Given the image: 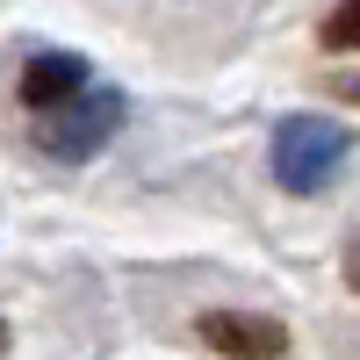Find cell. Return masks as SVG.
I'll return each instance as SVG.
<instances>
[{
  "mask_svg": "<svg viewBox=\"0 0 360 360\" xmlns=\"http://www.w3.org/2000/svg\"><path fill=\"white\" fill-rule=\"evenodd\" d=\"M346 123H332V115H288V123L274 130V180L295 195H317L324 180H332L346 166Z\"/></svg>",
  "mask_w": 360,
  "mask_h": 360,
  "instance_id": "obj_1",
  "label": "cell"
},
{
  "mask_svg": "<svg viewBox=\"0 0 360 360\" xmlns=\"http://www.w3.org/2000/svg\"><path fill=\"white\" fill-rule=\"evenodd\" d=\"M115 123H123V101L108 94V86H94V94H79V101H65V108H51V115H37V152H51V159H94L101 144L115 137Z\"/></svg>",
  "mask_w": 360,
  "mask_h": 360,
  "instance_id": "obj_2",
  "label": "cell"
},
{
  "mask_svg": "<svg viewBox=\"0 0 360 360\" xmlns=\"http://www.w3.org/2000/svg\"><path fill=\"white\" fill-rule=\"evenodd\" d=\"M202 346H217L224 360H281L288 353V324L259 317V310H209L202 317Z\"/></svg>",
  "mask_w": 360,
  "mask_h": 360,
  "instance_id": "obj_3",
  "label": "cell"
},
{
  "mask_svg": "<svg viewBox=\"0 0 360 360\" xmlns=\"http://www.w3.org/2000/svg\"><path fill=\"white\" fill-rule=\"evenodd\" d=\"M79 86H86V58H72V51H44V58H29V72H22V101L37 108V115H51V108L79 101Z\"/></svg>",
  "mask_w": 360,
  "mask_h": 360,
  "instance_id": "obj_4",
  "label": "cell"
},
{
  "mask_svg": "<svg viewBox=\"0 0 360 360\" xmlns=\"http://www.w3.org/2000/svg\"><path fill=\"white\" fill-rule=\"evenodd\" d=\"M317 37H324V51H360V0H339Z\"/></svg>",
  "mask_w": 360,
  "mask_h": 360,
  "instance_id": "obj_5",
  "label": "cell"
},
{
  "mask_svg": "<svg viewBox=\"0 0 360 360\" xmlns=\"http://www.w3.org/2000/svg\"><path fill=\"white\" fill-rule=\"evenodd\" d=\"M332 94H339V101H360V79H353V72H346V79H332Z\"/></svg>",
  "mask_w": 360,
  "mask_h": 360,
  "instance_id": "obj_6",
  "label": "cell"
},
{
  "mask_svg": "<svg viewBox=\"0 0 360 360\" xmlns=\"http://www.w3.org/2000/svg\"><path fill=\"white\" fill-rule=\"evenodd\" d=\"M346 281L360 288V238H353V252H346Z\"/></svg>",
  "mask_w": 360,
  "mask_h": 360,
  "instance_id": "obj_7",
  "label": "cell"
},
{
  "mask_svg": "<svg viewBox=\"0 0 360 360\" xmlns=\"http://www.w3.org/2000/svg\"><path fill=\"white\" fill-rule=\"evenodd\" d=\"M0 346H8V324H0Z\"/></svg>",
  "mask_w": 360,
  "mask_h": 360,
  "instance_id": "obj_8",
  "label": "cell"
}]
</instances>
